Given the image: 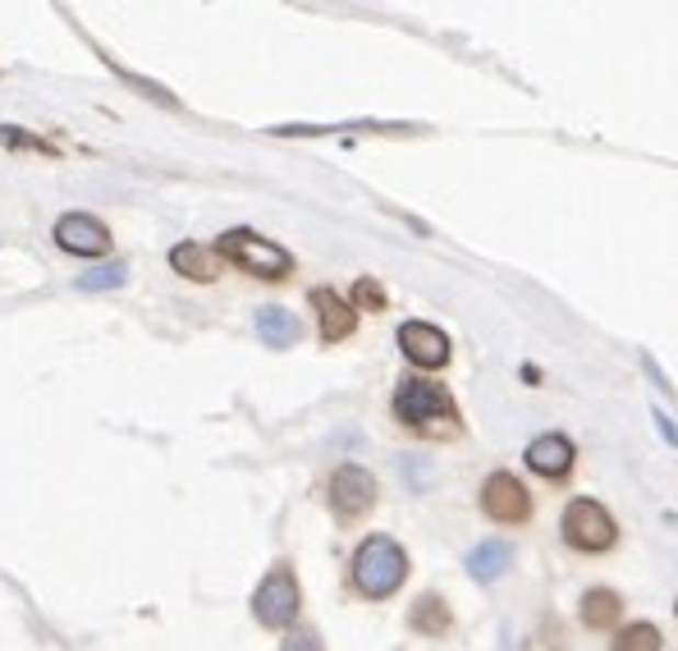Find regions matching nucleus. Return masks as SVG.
I'll return each mask as SVG.
<instances>
[{
  "mask_svg": "<svg viewBox=\"0 0 678 651\" xmlns=\"http://www.w3.org/2000/svg\"><path fill=\"white\" fill-rule=\"evenodd\" d=\"M408 624H413L417 633H427V638H445V633L454 629V615H450V606H445V596L427 592V596H417V602H413Z\"/></svg>",
  "mask_w": 678,
  "mask_h": 651,
  "instance_id": "obj_14",
  "label": "nucleus"
},
{
  "mask_svg": "<svg viewBox=\"0 0 678 651\" xmlns=\"http://www.w3.org/2000/svg\"><path fill=\"white\" fill-rule=\"evenodd\" d=\"M482 514L495 524H528L532 518V496L513 473H490L482 482Z\"/></svg>",
  "mask_w": 678,
  "mask_h": 651,
  "instance_id": "obj_7",
  "label": "nucleus"
},
{
  "mask_svg": "<svg viewBox=\"0 0 678 651\" xmlns=\"http://www.w3.org/2000/svg\"><path fill=\"white\" fill-rule=\"evenodd\" d=\"M619 615H623L619 592L591 587V592L583 596V624H587V629H610V624H619Z\"/></svg>",
  "mask_w": 678,
  "mask_h": 651,
  "instance_id": "obj_16",
  "label": "nucleus"
},
{
  "mask_svg": "<svg viewBox=\"0 0 678 651\" xmlns=\"http://www.w3.org/2000/svg\"><path fill=\"white\" fill-rule=\"evenodd\" d=\"M216 257H225V262H234L239 271H248L257 280H284V276H294V257L284 252L280 244L262 239V234H252V229H225L221 244H216Z\"/></svg>",
  "mask_w": 678,
  "mask_h": 651,
  "instance_id": "obj_3",
  "label": "nucleus"
},
{
  "mask_svg": "<svg viewBox=\"0 0 678 651\" xmlns=\"http://www.w3.org/2000/svg\"><path fill=\"white\" fill-rule=\"evenodd\" d=\"M560 528H564V541L573 546V551H583V555H601V551H610V546L619 541L614 514L601 501H587V496L564 509Z\"/></svg>",
  "mask_w": 678,
  "mask_h": 651,
  "instance_id": "obj_5",
  "label": "nucleus"
},
{
  "mask_svg": "<svg viewBox=\"0 0 678 651\" xmlns=\"http://www.w3.org/2000/svg\"><path fill=\"white\" fill-rule=\"evenodd\" d=\"M326 501H330L339 524H358V518L372 514V505H376V478L362 463H339L330 473Z\"/></svg>",
  "mask_w": 678,
  "mask_h": 651,
  "instance_id": "obj_6",
  "label": "nucleus"
},
{
  "mask_svg": "<svg viewBox=\"0 0 678 651\" xmlns=\"http://www.w3.org/2000/svg\"><path fill=\"white\" fill-rule=\"evenodd\" d=\"M353 303H358L362 312H385V290H381L372 276H362V280L353 284Z\"/></svg>",
  "mask_w": 678,
  "mask_h": 651,
  "instance_id": "obj_19",
  "label": "nucleus"
},
{
  "mask_svg": "<svg viewBox=\"0 0 678 651\" xmlns=\"http://www.w3.org/2000/svg\"><path fill=\"white\" fill-rule=\"evenodd\" d=\"M614 651H660V629L656 624H629V629H619Z\"/></svg>",
  "mask_w": 678,
  "mask_h": 651,
  "instance_id": "obj_18",
  "label": "nucleus"
},
{
  "mask_svg": "<svg viewBox=\"0 0 678 651\" xmlns=\"http://www.w3.org/2000/svg\"><path fill=\"white\" fill-rule=\"evenodd\" d=\"M399 349L404 358L413 362V368H445L450 362V335L431 326V322H404L399 326Z\"/></svg>",
  "mask_w": 678,
  "mask_h": 651,
  "instance_id": "obj_9",
  "label": "nucleus"
},
{
  "mask_svg": "<svg viewBox=\"0 0 678 651\" xmlns=\"http://www.w3.org/2000/svg\"><path fill=\"white\" fill-rule=\"evenodd\" d=\"M349 579L358 587V596H368V602H385V596H395L408 579V551L385 537V532H372L358 541V551L349 560Z\"/></svg>",
  "mask_w": 678,
  "mask_h": 651,
  "instance_id": "obj_1",
  "label": "nucleus"
},
{
  "mask_svg": "<svg viewBox=\"0 0 678 651\" xmlns=\"http://www.w3.org/2000/svg\"><path fill=\"white\" fill-rule=\"evenodd\" d=\"M56 244L74 257H101V252H111V229L92 212H69L56 221Z\"/></svg>",
  "mask_w": 678,
  "mask_h": 651,
  "instance_id": "obj_8",
  "label": "nucleus"
},
{
  "mask_svg": "<svg viewBox=\"0 0 678 651\" xmlns=\"http://www.w3.org/2000/svg\"><path fill=\"white\" fill-rule=\"evenodd\" d=\"M395 418L413 431H440L436 423H445V431H459V404L445 385L422 381V377H404L395 390Z\"/></svg>",
  "mask_w": 678,
  "mask_h": 651,
  "instance_id": "obj_2",
  "label": "nucleus"
},
{
  "mask_svg": "<svg viewBox=\"0 0 678 651\" xmlns=\"http://www.w3.org/2000/svg\"><path fill=\"white\" fill-rule=\"evenodd\" d=\"M124 284H128V262H106V267H92L83 276H74L78 294H106V290H124Z\"/></svg>",
  "mask_w": 678,
  "mask_h": 651,
  "instance_id": "obj_17",
  "label": "nucleus"
},
{
  "mask_svg": "<svg viewBox=\"0 0 678 651\" xmlns=\"http://www.w3.org/2000/svg\"><path fill=\"white\" fill-rule=\"evenodd\" d=\"M298 610H303V587L294 579V569L280 560L252 592V619L262 624V629H290Z\"/></svg>",
  "mask_w": 678,
  "mask_h": 651,
  "instance_id": "obj_4",
  "label": "nucleus"
},
{
  "mask_svg": "<svg viewBox=\"0 0 678 651\" xmlns=\"http://www.w3.org/2000/svg\"><path fill=\"white\" fill-rule=\"evenodd\" d=\"M170 267L179 276L197 280V284H212L221 276V257H216V248H202V244H174L170 248Z\"/></svg>",
  "mask_w": 678,
  "mask_h": 651,
  "instance_id": "obj_13",
  "label": "nucleus"
},
{
  "mask_svg": "<svg viewBox=\"0 0 678 651\" xmlns=\"http://www.w3.org/2000/svg\"><path fill=\"white\" fill-rule=\"evenodd\" d=\"M0 147H29V151H56L50 143H42V138H33V134H23V128H14V124H0Z\"/></svg>",
  "mask_w": 678,
  "mask_h": 651,
  "instance_id": "obj_20",
  "label": "nucleus"
},
{
  "mask_svg": "<svg viewBox=\"0 0 678 651\" xmlns=\"http://www.w3.org/2000/svg\"><path fill=\"white\" fill-rule=\"evenodd\" d=\"M257 340L267 349H294L303 340V322L294 317L290 307H257Z\"/></svg>",
  "mask_w": 678,
  "mask_h": 651,
  "instance_id": "obj_12",
  "label": "nucleus"
},
{
  "mask_svg": "<svg viewBox=\"0 0 678 651\" xmlns=\"http://www.w3.org/2000/svg\"><path fill=\"white\" fill-rule=\"evenodd\" d=\"M280 651H326V647H321V638L312 633V629H294L290 638L280 642Z\"/></svg>",
  "mask_w": 678,
  "mask_h": 651,
  "instance_id": "obj_21",
  "label": "nucleus"
},
{
  "mask_svg": "<svg viewBox=\"0 0 678 651\" xmlns=\"http://www.w3.org/2000/svg\"><path fill=\"white\" fill-rule=\"evenodd\" d=\"M312 307H317V326H321V340L326 345H339V340H349L353 326H358V312L353 303H344L335 290H312Z\"/></svg>",
  "mask_w": 678,
  "mask_h": 651,
  "instance_id": "obj_11",
  "label": "nucleus"
},
{
  "mask_svg": "<svg viewBox=\"0 0 678 651\" xmlns=\"http://www.w3.org/2000/svg\"><path fill=\"white\" fill-rule=\"evenodd\" d=\"M528 468L532 473H541V478H551V482H560V478H568L573 473V440L568 436H560V431H551V436H536L532 446H528Z\"/></svg>",
  "mask_w": 678,
  "mask_h": 651,
  "instance_id": "obj_10",
  "label": "nucleus"
},
{
  "mask_svg": "<svg viewBox=\"0 0 678 651\" xmlns=\"http://www.w3.org/2000/svg\"><path fill=\"white\" fill-rule=\"evenodd\" d=\"M509 564H513V546L490 537V541H482V546H477L473 555H467V574H473L477 583H495V579H500Z\"/></svg>",
  "mask_w": 678,
  "mask_h": 651,
  "instance_id": "obj_15",
  "label": "nucleus"
}]
</instances>
